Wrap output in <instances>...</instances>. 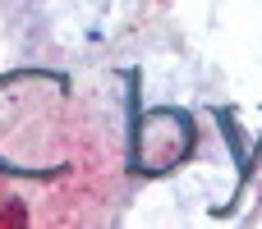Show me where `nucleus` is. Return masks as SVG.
<instances>
[{
  "instance_id": "f257e3e1",
  "label": "nucleus",
  "mask_w": 262,
  "mask_h": 229,
  "mask_svg": "<svg viewBox=\"0 0 262 229\" xmlns=\"http://www.w3.org/2000/svg\"><path fill=\"white\" fill-rule=\"evenodd\" d=\"M0 225H23V207H18V202H9V207L0 211Z\"/></svg>"
}]
</instances>
